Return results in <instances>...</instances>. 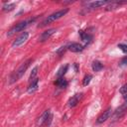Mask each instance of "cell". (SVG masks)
Returning a JSON list of instances; mask_svg holds the SVG:
<instances>
[{
    "label": "cell",
    "instance_id": "obj_10",
    "mask_svg": "<svg viewBox=\"0 0 127 127\" xmlns=\"http://www.w3.org/2000/svg\"><path fill=\"white\" fill-rule=\"evenodd\" d=\"M78 33H79V35L81 37V40L84 42V47H86L89 43H91V41L93 39V36L92 35H90V34H88L86 32H83L82 30L78 31Z\"/></svg>",
    "mask_w": 127,
    "mask_h": 127
},
{
    "label": "cell",
    "instance_id": "obj_17",
    "mask_svg": "<svg viewBox=\"0 0 127 127\" xmlns=\"http://www.w3.org/2000/svg\"><path fill=\"white\" fill-rule=\"evenodd\" d=\"M105 4H109V2H107V1H95V2L89 3V8L94 9V8H98L100 6H103Z\"/></svg>",
    "mask_w": 127,
    "mask_h": 127
},
{
    "label": "cell",
    "instance_id": "obj_22",
    "mask_svg": "<svg viewBox=\"0 0 127 127\" xmlns=\"http://www.w3.org/2000/svg\"><path fill=\"white\" fill-rule=\"evenodd\" d=\"M119 91H120V93L121 94H127V83H125V84H123L121 87H120V89H119Z\"/></svg>",
    "mask_w": 127,
    "mask_h": 127
},
{
    "label": "cell",
    "instance_id": "obj_11",
    "mask_svg": "<svg viewBox=\"0 0 127 127\" xmlns=\"http://www.w3.org/2000/svg\"><path fill=\"white\" fill-rule=\"evenodd\" d=\"M67 49L72 52V53H79V52H82L83 49H84V46L78 44V43H71L67 46Z\"/></svg>",
    "mask_w": 127,
    "mask_h": 127
},
{
    "label": "cell",
    "instance_id": "obj_12",
    "mask_svg": "<svg viewBox=\"0 0 127 127\" xmlns=\"http://www.w3.org/2000/svg\"><path fill=\"white\" fill-rule=\"evenodd\" d=\"M38 86H39V78H35L34 80L30 81V85L28 87V92L29 93H33L34 91H36L38 89Z\"/></svg>",
    "mask_w": 127,
    "mask_h": 127
},
{
    "label": "cell",
    "instance_id": "obj_2",
    "mask_svg": "<svg viewBox=\"0 0 127 127\" xmlns=\"http://www.w3.org/2000/svg\"><path fill=\"white\" fill-rule=\"evenodd\" d=\"M68 12V8H64V9H62V10H59V11H57V12H55V13H53V14H51L50 16H48L41 24H39L38 25V27L39 28H42V27H45V26H47L48 24H50V23H52V22H54V21H56V20H58V19H60V18H62L63 16H64L66 13Z\"/></svg>",
    "mask_w": 127,
    "mask_h": 127
},
{
    "label": "cell",
    "instance_id": "obj_9",
    "mask_svg": "<svg viewBox=\"0 0 127 127\" xmlns=\"http://www.w3.org/2000/svg\"><path fill=\"white\" fill-rule=\"evenodd\" d=\"M56 29H49V30H47V31H45V32H43L41 35H40V37H39V41L40 42H45V41H47V40H49L51 37H52V35L54 34V33H56Z\"/></svg>",
    "mask_w": 127,
    "mask_h": 127
},
{
    "label": "cell",
    "instance_id": "obj_13",
    "mask_svg": "<svg viewBox=\"0 0 127 127\" xmlns=\"http://www.w3.org/2000/svg\"><path fill=\"white\" fill-rule=\"evenodd\" d=\"M55 84L57 86H59L60 88H65L67 86V80L64 78V77H59L56 81H55Z\"/></svg>",
    "mask_w": 127,
    "mask_h": 127
},
{
    "label": "cell",
    "instance_id": "obj_23",
    "mask_svg": "<svg viewBox=\"0 0 127 127\" xmlns=\"http://www.w3.org/2000/svg\"><path fill=\"white\" fill-rule=\"evenodd\" d=\"M66 49H67V47H61V48L57 51V54H58V55H60V56H62V55L65 52V50H66Z\"/></svg>",
    "mask_w": 127,
    "mask_h": 127
},
{
    "label": "cell",
    "instance_id": "obj_16",
    "mask_svg": "<svg viewBox=\"0 0 127 127\" xmlns=\"http://www.w3.org/2000/svg\"><path fill=\"white\" fill-rule=\"evenodd\" d=\"M67 69H68V64L62 65V66L59 68L58 72H57V77H58V78H59V77H64V75L65 74V72L67 71Z\"/></svg>",
    "mask_w": 127,
    "mask_h": 127
},
{
    "label": "cell",
    "instance_id": "obj_25",
    "mask_svg": "<svg viewBox=\"0 0 127 127\" xmlns=\"http://www.w3.org/2000/svg\"><path fill=\"white\" fill-rule=\"evenodd\" d=\"M124 99H125V101L127 102V94H125V95H124Z\"/></svg>",
    "mask_w": 127,
    "mask_h": 127
},
{
    "label": "cell",
    "instance_id": "obj_4",
    "mask_svg": "<svg viewBox=\"0 0 127 127\" xmlns=\"http://www.w3.org/2000/svg\"><path fill=\"white\" fill-rule=\"evenodd\" d=\"M52 118H53V115L51 113V110H45L42 115L37 119L36 121V125L37 127H43V126H49L51 124V121H52Z\"/></svg>",
    "mask_w": 127,
    "mask_h": 127
},
{
    "label": "cell",
    "instance_id": "obj_18",
    "mask_svg": "<svg viewBox=\"0 0 127 127\" xmlns=\"http://www.w3.org/2000/svg\"><path fill=\"white\" fill-rule=\"evenodd\" d=\"M14 8H15V3H8V4H4L3 5L2 10L4 12H9V11H12Z\"/></svg>",
    "mask_w": 127,
    "mask_h": 127
},
{
    "label": "cell",
    "instance_id": "obj_24",
    "mask_svg": "<svg viewBox=\"0 0 127 127\" xmlns=\"http://www.w3.org/2000/svg\"><path fill=\"white\" fill-rule=\"evenodd\" d=\"M127 64V56H125V57H123L122 59H121V61H120V63H119V65H126Z\"/></svg>",
    "mask_w": 127,
    "mask_h": 127
},
{
    "label": "cell",
    "instance_id": "obj_19",
    "mask_svg": "<svg viewBox=\"0 0 127 127\" xmlns=\"http://www.w3.org/2000/svg\"><path fill=\"white\" fill-rule=\"evenodd\" d=\"M91 79H92V75H91V74H86V75L83 77V79H82V85H84V86L88 85Z\"/></svg>",
    "mask_w": 127,
    "mask_h": 127
},
{
    "label": "cell",
    "instance_id": "obj_7",
    "mask_svg": "<svg viewBox=\"0 0 127 127\" xmlns=\"http://www.w3.org/2000/svg\"><path fill=\"white\" fill-rule=\"evenodd\" d=\"M111 114H112V109H111V107H108L105 111H103V112L97 117V119H96V123L101 124V123L105 122L107 119H109V117L111 116Z\"/></svg>",
    "mask_w": 127,
    "mask_h": 127
},
{
    "label": "cell",
    "instance_id": "obj_14",
    "mask_svg": "<svg viewBox=\"0 0 127 127\" xmlns=\"http://www.w3.org/2000/svg\"><path fill=\"white\" fill-rule=\"evenodd\" d=\"M126 2H109V4L106 6V8H105V10L106 11H110V10H114V9H117L120 5H122V4H125Z\"/></svg>",
    "mask_w": 127,
    "mask_h": 127
},
{
    "label": "cell",
    "instance_id": "obj_20",
    "mask_svg": "<svg viewBox=\"0 0 127 127\" xmlns=\"http://www.w3.org/2000/svg\"><path fill=\"white\" fill-rule=\"evenodd\" d=\"M38 66H35L34 68H33V70H32V72H31V74H30V77H29V80L30 81H32V80H34L35 78H37V73H38Z\"/></svg>",
    "mask_w": 127,
    "mask_h": 127
},
{
    "label": "cell",
    "instance_id": "obj_1",
    "mask_svg": "<svg viewBox=\"0 0 127 127\" xmlns=\"http://www.w3.org/2000/svg\"><path fill=\"white\" fill-rule=\"evenodd\" d=\"M32 62H33V60H32V59H29V60H27L25 63H23V64L18 67V69L15 70V71L13 72V74L11 75V77H10V83H13V82L17 81L19 78H21V77L23 76V74L26 72L27 68L30 66V64H31Z\"/></svg>",
    "mask_w": 127,
    "mask_h": 127
},
{
    "label": "cell",
    "instance_id": "obj_3",
    "mask_svg": "<svg viewBox=\"0 0 127 127\" xmlns=\"http://www.w3.org/2000/svg\"><path fill=\"white\" fill-rule=\"evenodd\" d=\"M36 18L37 17H35L34 19H30V20H25V21H22V22H20V23H18V24H16L14 27H12L9 31H8V33H7V36L8 37H12L13 35H15L16 33H18V32H22L30 23H32V22H34L35 20H36Z\"/></svg>",
    "mask_w": 127,
    "mask_h": 127
},
{
    "label": "cell",
    "instance_id": "obj_21",
    "mask_svg": "<svg viewBox=\"0 0 127 127\" xmlns=\"http://www.w3.org/2000/svg\"><path fill=\"white\" fill-rule=\"evenodd\" d=\"M118 48H119L124 54H127V44H118Z\"/></svg>",
    "mask_w": 127,
    "mask_h": 127
},
{
    "label": "cell",
    "instance_id": "obj_5",
    "mask_svg": "<svg viewBox=\"0 0 127 127\" xmlns=\"http://www.w3.org/2000/svg\"><path fill=\"white\" fill-rule=\"evenodd\" d=\"M29 38V33L28 32H23L18 38H16V40H14V42L12 43V47L13 48H17V47H20L22 46Z\"/></svg>",
    "mask_w": 127,
    "mask_h": 127
},
{
    "label": "cell",
    "instance_id": "obj_6",
    "mask_svg": "<svg viewBox=\"0 0 127 127\" xmlns=\"http://www.w3.org/2000/svg\"><path fill=\"white\" fill-rule=\"evenodd\" d=\"M127 111V102L125 101L121 106H119L115 111H114V114H113V120H118L119 118H121L125 112Z\"/></svg>",
    "mask_w": 127,
    "mask_h": 127
},
{
    "label": "cell",
    "instance_id": "obj_15",
    "mask_svg": "<svg viewBox=\"0 0 127 127\" xmlns=\"http://www.w3.org/2000/svg\"><path fill=\"white\" fill-rule=\"evenodd\" d=\"M91 67L93 71H100L103 68V64L99 61H93L91 64Z\"/></svg>",
    "mask_w": 127,
    "mask_h": 127
},
{
    "label": "cell",
    "instance_id": "obj_8",
    "mask_svg": "<svg viewBox=\"0 0 127 127\" xmlns=\"http://www.w3.org/2000/svg\"><path fill=\"white\" fill-rule=\"evenodd\" d=\"M82 96H83V93H75L74 95H72L69 99H68V101H67V103H68V106L69 107H74V106H76L78 103H79V101L81 100V98H82Z\"/></svg>",
    "mask_w": 127,
    "mask_h": 127
}]
</instances>
